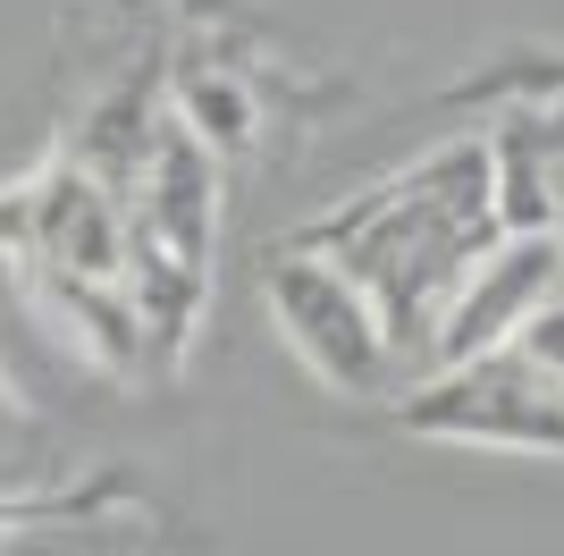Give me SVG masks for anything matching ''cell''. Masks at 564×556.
<instances>
[{
    "label": "cell",
    "mask_w": 564,
    "mask_h": 556,
    "mask_svg": "<svg viewBox=\"0 0 564 556\" xmlns=\"http://www.w3.org/2000/svg\"><path fill=\"white\" fill-rule=\"evenodd\" d=\"M295 236L329 245V254L371 287L404 371H422L430 338H438V312L455 303L464 270L506 236L489 136H447L438 152H422L413 169H397L388 185L354 194L346 211H329V220H312V228H295Z\"/></svg>",
    "instance_id": "obj_1"
},
{
    "label": "cell",
    "mask_w": 564,
    "mask_h": 556,
    "mask_svg": "<svg viewBox=\"0 0 564 556\" xmlns=\"http://www.w3.org/2000/svg\"><path fill=\"white\" fill-rule=\"evenodd\" d=\"M261 296H270L279 338L295 346V363H304L321 388L362 396V405L397 396L404 354H397V338H388V321H379L371 287H362V278H354L329 245L286 236L279 254L261 261Z\"/></svg>",
    "instance_id": "obj_2"
},
{
    "label": "cell",
    "mask_w": 564,
    "mask_h": 556,
    "mask_svg": "<svg viewBox=\"0 0 564 556\" xmlns=\"http://www.w3.org/2000/svg\"><path fill=\"white\" fill-rule=\"evenodd\" d=\"M404 430L447 447H514V456H556L564 463V379L522 346H489L464 363H430L397 396Z\"/></svg>",
    "instance_id": "obj_3"
},
{
    "label": "cell",
    "mask_w": 564,
    "mask_h": 556,
    "mask_svg": "<svg viewBox=\"0 0 564 556\" xmlns=\"http://www.w3.org/2000/svg\"><path fill=\"white\" fill-rule=\"evenodd\" d=\"M556 296H564V236H556V228H506L489 254L464 270L455 303L438 312L430 363H464V354L514 346V338L540 321ZM430 363H422V371H430Z\"/></svg>",
    "instance_id": "obj_4"
},
{
    "label": "cell",
    "mask_w": 564,
    "mask_h": 556,
    "mask_svg": "<svg viewBox=\"0 0 564 556\" xmlns=\"http://www.w3.org/2000/svg\"><path fill=\"white\" fill-rule=\"evenodd\" d=\"M169 110L186 118V127H194L203 143H212L219 161H228V152H245V143H253V127H261L253 93L236 85L228 68H194V76H177V93H169Z\"/></svg>",
    "instance_id": "obj_5"
},
{
    "label": "cell",
    "mask_w": 564,
    "mask_h": 556,
    "mask_svg": "<svg viewBox=\"0 0 564 556\" xmlns=\"http://www.w3.org/2000/svg\"><path fill=\"white\" fill-rule=\"evenodd\" d=\"M522 346H531V354H540V363H547V371L564 379V296L547 303V312H540L531 329H522Z\"/></svg>",
    "instance_id": "obj_6"
},
{
    "label": "cell",
    "mask_w": 564,
    "mask_h": 556,
    "mask_svg": "<svg viewBox=\"0 0 564 556\" xmlns=\"http://www.w3.org/2000/svg\"><path fill=\"white\" fill-rule=\"evenodd\" d=\"M51 498H0V532H9V523H25V514H43Z\"/></svg>",
    "instance_id": "obj_7"
}]
</instances>
